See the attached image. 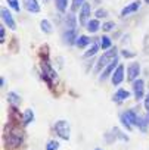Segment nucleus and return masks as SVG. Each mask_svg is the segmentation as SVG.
<instances>
[{
    "label": "nucleus",
    "mask_w": 149,
    "mask_h": 150,
    "mask_svg": "<svg viewBox=\"0 0 149 150\" xmlns=\"http://www.w3.org/2000/svg\"><path fill=\"white\" fill-rule=\"evenodd\" d=\"M124 80V66L123 65H118L117 69L114 71L112 74V84L114 86H120Z\"/></svg>",
    "instance_id": "obj_6"
},
{
    "label": "nucleus",
    "mask_w": 149,
    "mask_h": 150,
    "mask_svg": "<svg viewBox=\"0 0 149 150\" xmlns=\"http://www.w3.org/2000/svg\"><path fill=\"white\" fill-rule=\"evenodd\" d=\"M21 141H22V132L16 127L8 128V131H6V143L11 144L12 147H16V146L21 144Z\"/></svg>",
    "instance_id": "obj_2"
},
{
    "label": "nucleus",
    "mask_w": 149,
    "mask_h": 150,
    "mask_svg": "<svg viewBox=\"0 0 149 150\" xmlns=\"http://www.w3.org/2000/svg\"><path fill=\"white\" fill-rule=\"evenodd\" d=\"M8 100H9L14 106L19 105V96H18L16 93H8Z\"/></svg>",
    "instance_id": "obj_22"
},
{
    "label": "nucleus",
    "mask_w": 149,
    "mask_h": 150,
    "mask_svg": "<svg viewBox=\"0 0 149 150\" xmlns=\"http://www.w3.org/2000/svg\"><path fill=\"white\" fill-rule=\"evenodd\" d=\"M99 44H101L102 49H109L111 47V38L106 37V35H103L102 38H99Z\"/></svg>",
    "instance_id": "obj_20"
},
{
    "label": "nucleus",
    "mask_w": 149,
    "mask_h": 150,
    "mask_svg": "<svg viewBox=\"0 0 149 150\" xmlns=\"http://www.w3.org/2000/svg\"><path fill=\"white\" fill-rule=\"evenodd\" d=\"M105 15H106V12L102 11V9H99V11L96 12V16H98V18H102V16H105Z\"/></svg>",
    "instance_id": "obj_29"
},
{
    "label": "nucleus",
    "mask_w": 149,
    "mask_h": 150,
    "mask_svg": "<svg viewBox=\"0 0 149 150\" xmlns=\"http://www.w3.org/2000/svg\"><path fill=\"white\" fill-rule=\"evenodd\" d=\"M117 65H118V60H117V59H115V60H114L112 63H109V65H108V66L105 68V71L102 72V75H101V80H106V78L109 77V75H111V74L114 72V68H115Z\"/></svg>",
    "instance_id": "obj_12"
},
{
    "label": "nucleus",
    "mask_w": 149,
    "mask_h": 150,
    "mask_svg": "<svg viewBox=\"0 0 149 150\" xmlns=\"http://www.w3.org/2000/svg\"><path fill=\"white\" fill-rule=\"evenodd\" d=\"M6 2H8V5H9L14 11L19 12V2H18V0H6Z\"/></svg>",
    "instance_id": "obj_26"
},
{
    "label": "nucleus",
    "mask_w": 149,
    "mask_h": 150,
    "mask_svg": "<svg viewBox=\"0 0 149 150\" xmlns=\"http://www.w3.org/2000/svg\"><path fill=\"white\" fill-rule=\"evenodd\" d=\"M143 91H145V83H143V80H136L134 84H133V93H134L136 100H140L143 97Z\"/></svg>",
    "instance_id": "obj_7"
},
{
    "label": "nucleus",
    "mask_w": 149,
    "mask_h": 150,
    "mask_svg": "<svg viewBox=\"0 0 149 150\" xmlns=\"http://www.w3.org/2000/svg\"><path fill=\"white\" fill-rule=\"evenodd\" d=\"M65 25L68 30H76V16L74 13H68L65 18Z\"/></svg>",
    "instance_id": "obj_15"
},
{
    "label": "nucleus",
    "mask_w": 149,
    "mask_h": 150,
    "mask_svg": "<svg viewBox=\"0 0 149 150\" xmlns=\"http://www.w3.org/2000/svg\"><path fill=\"white\" fill-rule=\"evenodd\" d=\"M139 8H140V3H139V2H133V3L127 5V6L121 11V15H123V16H127V15H130V13L136 12Z\"/></svg>",
    "instance_id": "obj_11"
},
{
    "label": "nucleus",
    "mask_w": 149,
    "mask_h": 150,
    "mask_svg": "<svg viewBox=\"0 0 149 150\" xmlns=\"http://www.w3.org/2000/svg\"><path fill=\"white\" fill-rule=\"evenodd\" d=\"M145 2H146V3H149V0H145Z\"/></svg>",
    "instance_id": "obj_33"
},
{
    "label": "nucleus",
    "mask_w": 149,
    "mask_h": 150,
    "mask_svg": "<svg viewBox=\"0 0 149 150\" xmlns=\"http://www.w3.org/2000/svg\"><path fill=\"white\" fill-rule=\"evenodd\" d=\"M66 5H68V0H56V8H58L59 12H65Z\"/></svg>",
    "instance_id": "obj_23"
},
{
    "label": "nucleus",
    "mask_w": 149,
    "mask_h": 150,
    "mask_svg": "<svg viewBox=\"0 0 149 150\" xmlns=\"http://www.w3.org/2000/svg\"><path fill=\"white\" fill-rule=\"evenodd\" d=\"M0 34H2V41L5 40V28L3 27H0Z\"/></svg>",
    "instance_id": "obj_31"
},
{
    "label": "nucleus",
    "mask_w": 149,
    "mask_h": 150,
    "mask_svg": "<svg viewBox=\"0 0 149 150\" xmlns=\"http://www.w3.org/2000/svg\"><path fill=\"white\" fill-rule=\"evenodd\" d=\"M121 121H123V124L125 125L127 129H131L133 125L137 127V124H139V116H137L133 110H127L125 113L121 115Z\"/></svg>",
    "instance_id": "obj_3"
},
{
    "label": "nucleus",
    "mask_w": 149,
    "mask_h": 150,
    "mask_svg": "<svg viewBox=\"0 0 149 150\" xmlns=\"http://www.w3.org/2000/svg\"><path fill=\"white\" fill-rule=\"evenodd\" d=\"M130 97V93L127 91V90H124V88H120L115 94H114V100L115 102H124V100H127Z\"/></svg>",
    "instance_id": "obj_13"
},
{
    "label": "nucleus",
    "mask_w": 149,
    "mask_h": 150,
    "mask_svg": "<svg viewBox=\"0 0 149 150\" xmlns=\"http://www.w3.org/2000/svg\"><path fill=\"white\" fill-rule=\"evenodd\" d=\"M86 3V0H72V12H76L80 6H83Z\"/></svg>",
    "instance_id": "obj_25"
},
{
    "label": "nucleus",
    "mask_w": 149,
    "mask_h": 150,
    "mask_svg": "<svg viewBox=\"0 0 149 150\" xmlns=\"http://www.w3.org/2000/svg\"><path fill=\"white\" fill-rule=\"evenodd\" d=\"M123 54H124V56H127V57H130V56H133V53H127L125 50L123 52Z\"/></svg>",
    "instance_id": "obj_32"
},
{
    "label": "nucleus",
    "mask_w": 149,
    "mask_h": 150,
    "mask_svg": "<svg viewBox=\"0 0 149 150\" xmlns=\"http://www.w3.org/2000/svg\"><path fill=\"white\" fill-rule=\"evenodd\" d=\"M139 72H140V65H139V63H131V65H128V68H127L128 80H130V81H136Z\"/></svg>",
    "instance_id": "obj_9"
},
{
    "label": "nucleus",
    "mask_w": 149,
    "mask_h": 150,
    "mask_svg": "<svg viewBox=\"0 0 149 150\" xmlns=\"http://www.w3.org/2000/svg\"><path fill=\"white\" fill-rule=\"evenodd\" d=\"M40 25H41V30H43L44 33H47V34L52 33V25H50V22H49L47 19H43Z\"/></svg>",
    "instance_id": "obj_24"
},
{
    "label": "nucleus",
    "mask_w": 149,
    "mask_h": 150,
    "mask_svg": "<svg viewBox=\"0 0 149 150\" xmlns=\"http://www.w3.org/2000/svg\"><path fill=\"white\" fill-rule=\"evenodd\" d=\"M55 131H56V134H58L59 137H62L63 140H68V138H69V124H68L66 121H63V119L58 121V122L55 124Z\"/></svg>",
    "instance_id": "obj_4"
},
{
    "label": "nucleus",
    "mask_w": 149,
    "mask_h": 150,
    "mask_svg": "<svg viewBox=\"0 0 149 150\" xmlns=\"http://www.w3.org/2000/svg\"><path fill=\"white\" fill-rule=\"evenodd\" d=\"M33 119H34V113H33V110H31V109H27L25 113H24V118H22V124L27 125V124H30Z\"/></svg>",
    "instance_id": "obj_19"
},
{
    "label": "nucleus",
    "mask_w": 149,
    "mask_h": 150,
    "mask_svg": "<svg viewBox=\"0 0 149 150\" xmlns=\"http://www.w3.org/2000/svg\"><path fill=\"white\" fill-rule=\"evenodd\" d=\"M96 150H102V149H96Z\"/></svg>",
    "instance_id": "obj_34"
},
{
    "label": "nucleus",
    "mask_w": 149,
    "mask_h": 150,
    "mask_svg": "<svg viewBox=\"0 0 149 150\" xmlns=\"http://www.w3.org/2000/svg\"><path fill=\"white\" fill-rule=\"evenodd\" d=\"M76 44H77L78 47H86V46H89V44H90V38H89L87 35H80V37L77 38Z\"/></svg>",
    "instance_id": "obj_17"
},
{
    "label": "nucleus",
    "mask_w": 149,
    "mask_h": 150,
    "mask_svg": "<svg viewBox=\"0 0 149 150\" xmlns=\"http://www.w3.org/2000/svg\"><path fill=\"white\" fill-rule=\"evenodd\" d=\"M2 19L5 21V24H6L11 30H16V24H15V21H14V18H12V13H11L6 8L2 9Z\"/></svg>",
    "instance_id": "obj_8"
},
{
    "label": "nucleus",
    "mask_w": 149,
    "mask_h": 150,
    "mask_svg": "<svg viewBox=\"0 0 149 150\" xmlns=\"http://www.w3.org/2000/svg\"><path fill=\"white\" fill-rule=\"evenodd\" d=\"M115 59H117V49H115V47H114V49H111V50H108V52H105V53L99 57V60H98L96 72H99L101 69H103L106 65L112 63Z\"/></svg>",
    "instance_id": "obj_1"
},
{
    "label": "nucleus",
    "mask_w": 149,
    "mask_h": 150,
    "mask_svg": "<svg viewBox=\"0 0 149 150\" xmlns=\"http://www.w3.org/2000/svg\"><path fill=\"white\" fill-rule=\"evenodd\" d=\"M99 27H101V24H99L98 19H90V21L87 22V31H89V33H96V31L99 30Z\"/></svg>",
    "instance_id": "obj_16"
},
{
    "label": "nucleus",
    "mask_w": 149,
    "mask_h": 150,
    "mask_svg": "<svg viewBox=\"0 0 149 150\" xmlns=\"http://www.w3.org/2000/svg\"><path fill=\"white\" fill-rule=\"evenodd\" d=\"M24 6L31 13H38L40 12V5H38L37 0H24Z\"/></svg>",
    "instance_id": "obj_10"
},
{
    "label": "nucleus",
    "mask_w": 149,
    "mask_h": 150,
    "mask_svg": "<svg viewBox=\"0 0 149 150\" xmlns=\"http://www.w3.org/2000/svg\"><path fill=\"white\" fill-rule=\"evenodd\" d=\"M58 147H59V143H58V141H55V140H52V141H49V143H47L46 150H58Z\"/></svg>",
    "instance_id": "obj_27"
},
{
    "label": "nucleus",
    "mask_w": 149,
    "mask_h": 150,
    "mask_svg": "<svg viewBox=\"0 0 149 150\" xmlns=\"http://www.w3.org/2000/svg\"><path fill=\"white\" fill-rule=\"evenodd\" d=\"M99 43H93L92 44V49H89V52H86L84 53V57H90V56H93V54H96V52L99 50Z\"/></svg>",
    "instance_id": "obj_21"
},
{
    "label": "nucleus",
    "mask_w": 149,
    "mask_h": 150,
    "mask_svg": "<svg viewBox=\"0 0 149 150\" xmlns=\"http://www.w3.org/2000/svg\"><path fill=\"white\" fill-rule=\"evenodd\" d=\"M65 41L68 44H74L77 41V35H76V30H66L65 33Z\"/></svg>",
    "instance_id": "obj_14"
},
{
    "label": "nucleus",
    "mask_w": 149,
    "mask_h": 150,
    "mask_svg": "<svg viewBox=\"0 0 149 150\" xmlns=\"http://www.w3.org/2000/svg\"><path fill=\"white\" fill-rule=\"evenodd\" d=\"M112 28H115V24H114V22H106V24H103V30H105V31H111Z\"/></svg>",
    "instance_id": "obj_28"
},
{
    "label": "nucleus",
    "mask_w": 149,
    "mask_h": 150,
    "mask_svg": "<svg viewBox=\"0 0 149 150\" xmlns=\"http://www.w3.org/2000/svg\"><path fill=\"white\" fill-rule=\"evenodd\" d=\"M90 12H92V6L86 2V3L81 6V11H80V22H81V25H87Z\"/></svg>",
    "instance_id": "obj_5"
},
{
    "label": "nucleus",
    "mask_w": 149,
    "mask_h": 150,
    "mask_svg": "<svg viewBox=\"0 0 149 150\" xmlns=\"http://www.w3.org/2000/svg\"><path fill=\"white\" fill-rule=\"evenodd\" d=\"M43 75H49L50 78H56V72L49 66V63H43Z\"/></svg>",
    "instance_id": "obj_18"
},
{
    "label": "nucleus",
    "mask_w": 149,
    "mask_h": 150,
    "mask_svg": "<svg viewBox=\"0 0 149 150\" xmlns=\"http://www.w3.org/2000/svg\"><path fill=\"white\" fill-rule=\"evenodd\" d=\"M145 109L149 112V94L146 96V99H145Z\"/></svg>",
    "instance_id": "obj_30"
}]
</instances>
